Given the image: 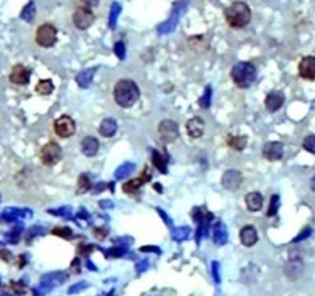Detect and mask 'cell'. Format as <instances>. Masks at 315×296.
I'll list each match as a JSON object with an SVG mask.
<instances>
[{"mask_svg":"<svg viewBox=\"0 0 315 296\" xmlns=\"http://www.w3.org/2000/svg\"><path fill=\"white\" fill-rule=\"evenodd\" d=\"M139 96H141L139 86L131 79H121L116 82V85L113 88L115 102L122 108L133 107L139 101Z\"/></svg>","mask_w":315,"mask_h":296,"instance_id":"cell-1","label":"cell"},{"mask_svg":"<svg viewBox=\"0 0 315 296\" xmlns=\"http://www.w3.org/2000/svg\"><path fill=\"white\" fill-rule=\"evenodd\" d=\"M224 17H226V22L229 24V27L240 30V28H244L249 25V22L252 19V11H251L249 5L244 2H233L232 5H229L226 8Z\"/></svg>","mask_w":315,"mask_h":296,"instance_id":"cell-2","label":"cell"},{"mask_svg":"<svg viewBox=\"0 0 315 296\" xmlns=\"http://www.w3.org/2000/svg\"><path fill=\"white\" fill-rule=\"evenodd\" d=\"M230 77L238 88H249L257 79V68L251 62H238L230 70Z\"/></svg>","mask_w":315,"mask_h":296,"instance_id":"cell-3","label":"cell"},{"mask_svg":"<svg viewBox=\"0 0 315 296\" xmlns=\"http://www.w3.org/2000/svg\"><path fill=\"white\" fill-rule=\"evenodd\" d=\"M57 40V30L51 24H43L36 31V43L42 48H50Z\"/></svg>","mask_w":315,"mask_h":296,"instance_id":"cell-4","label":"cell"},{"mask_svg":"<svg viewBox=\"0 0 315 296\" xmlns=\"http://www.w3.org/2000/svg\"><path fill=\"white\" fill-rule=\"evenodd\" d=\"M40 161L43 165H56L60 159H62V148L56 144V142H48L40 148Z\"/></svg>","mask_w":315,"mask_h":296,"instance_id":"cell-5","label":"cell"},{"mask_svg":"<svg viewBox=\"0 0 315 296\" xmlns=\"http://www.w3.org/2000/svg\"><path fill=\"white\" fill-rule=\"evenodd\" d=\"M95 20H96L95 13L85 7L76 8V11L73 14V24L76 25L77 30H88L95 24Z\"/></svg>","mask_w":315,"mask_h":296,"instance_id":"cell-6","label":"cell"},{"mask_svg":"<svg viewBox=\"0 0 315 296\" xmlns=\"http://www.w3.org/2000/svg\"><path fill=\"white\" fill-rule=\"evenodd\" d=\"M158 133H160V138L164 144H172L178 139L179 128L175 121L164 119L160 125H158Z\"/></svg>","mask_w":315,"mask_h":296,"instance_id":"cell-7","label":"cell"},{"mask_svg":"<svg viewBox=\"0 0 315 296\" xmlns=\"http://www.w3.org/2000/svg\"><path fill=\"white\" fill-rule=\"evenodd\" d=\"M54 133L62 138L68 139L76 133V124L70 116H60L59 119L54 121Z\"/></svg>","mask_w":315,"mask_h":296,"instance_id":"cell-8","label":"cell"},{"mask_svg":"<svg viewBox=\"0 0 315 296\" xmlns=\"http://www.w3.org/2000/svg\"><path fill=\"white\" fill-rule=\"evenodd\" d=\"M221 184L226 190L229 191H235L238 190L243 184V174L241 171L238 170H227L224 174H222V179H221Z\"/></svg>","mask_w":315,"mask_h":296,"instance_id":"cell-9","label":"cell"},{"mask_svg":"<svg viewBox=\"0 0 315 296\" xmlns=\"http://www.w3.org/2000/svg\"><path fill=\"white\" fill-rule=\"evenodd\" d=\"M298 74L304 80H315V56H306L300 60Z\"/></svg>","mask_w":315,"mask_h":296,"instance_id":"cell-10","label":"cell"},{"mask_svg":"<svg viewBox=\"0 0 315 296\" xmlns=\"http://www.w3.org/2000/svg\"><path fill=\"white\" fill-rule=\"evenodd\" d=\"M283 154H284V145L281 142H267L263 147V156H264V159H267L271 162L280 161L283 157Z\"/></svg>","mask_w":315,"mask_h":296,"instance_id":"cell-11","label":"cell"},{"mask_svg":"<svg viewBox=\"0 0 315 296\" xmlns=\"http://www.w3.org/2000/svg\"><path fill=\"white\" fill-rule=\"evenodd\" d=\"M31 71L24 65H14L10 73V80L14 85H27L30 82Z\"/></svg>","mask_w":315,"mask_h":296,"instance_id":"cell-12","label":"cell"},{"mask_svg":"<svg viewBox=\"0 0 315 296\" xmlns=\"http://www.w3.org/2000/svg\"><path fill=\"white\" fill-rule=\"evenodd\" d=\"M150 177H151L150 171H148L147 168H144L142 174H141L139 177H136V179H131V180L125 182V184L122 185V190H124L125 193H128V194L136 193V191H138L142 185H145V182H148V180H150Z\"/></svg>","mask_w":315,"mask_h":296,"instance_id":"cell-13","label":"cell"},{"mask_svg":"<svg viewBox=\"0 0 315 296\" xmlns=\"http://www.w3.org/2000/svg\"><path fill=\"white\" fill-rule=\"evenodd\" d=\"M283 104H284V94L280 91H272L266 96L264 105H266L267 111H271V113L278 111L283 107Z\"/></svg>","mask_w":315,"mask_h":296,"instance_id":"cell-14","label":"cell"},{"mask_svg":"<svg viewBox=\"0 0 315 296\" xmlns=\"http://www.w3.org/2000/svg\"><path fill=\"white\" fill-rule=\"evenodd\" d=\"M187 134L192 138V139H199L202 134H204V130H206V125H204V121L201 118H192L187 125Z\"/></svg>","mask_w":315,"mask_h":296,"instance_id":"cell-15","label":"cell"},{"mask_svg":"<svg viewBox=\"0 0 315 296\" xmlns=\"http://www.w3.org/2000/svg\"><path fill=\"white\" fill-rule=\"evenodd\" d=\"M240 241L244 247H252L258 242V232L252 225H246L240 232Z\"/></svg>","mask_w":315,"mask_h":296,"instance_id":"cell-16","label":"cell"},{"mask_svg":"<svg viewBox=\"0 0 315 296\" xmlns=\"http://www.w3.org/2000/svg\"><path fill=\"white\" fill-rule=\"evenodd\" d=\"M81 151L88 156V157H93L98 154L99 151V141L93 136H85L82 141H81Z\"/></svg>","mask_w":315,"mask_h":296,"instance_id":"cell-17","label":"cell"},{"mask_svg":"<svg viewBox=\"0 0 315 296\" xmlns=\"http://www.w3.org/2000/svg\"><path fill=\"white\" fill-rule=\"evenodd\" d=\"M286 275L290 279H298L303 275V262L300 258H292L287 264H286Z\"/></svg>","mask_w":315,"mask_h":296,"instance_id":"cell-18","label":"cell"},{"mask_svg":"<svg viewBox=\"0 0 315 296\" xmlns=\"http://www.w3.org/2000/svg\"><path fill=\"white\" fill-rule=\"evenodd\" d=\"M246 207L249 212H258L263 207V194L258 191H251L246 196Z\"/></svg>","mask_w":315,"mask_h":296,"instance_id":"cell-19","label":"cell"},{"mask_svg":"<svg viewBox=\"0 0 315 296\" xmlns=\"http://www.w3.org/2000/svg\"><path fill=\"white\" fill-rule=\"evenodd\" d=\"M118 131V124L111 118H105L99 125V134L104 138H113Z\"/></svg>","mask_w":315,"mask_h":296,"instance_id":"cell-20","label":"cell"},{"mask_svg":"<svg viewBox=\"0 0 315 296\" xmlns=\"http://www.w3.org/2000/svg\"><path fill=\"white\" fill-rule=\"evenodd\" d=\"M68 279V275L66 273H63V271H54V273H50V275H45L43 278H42V284H48L50 287H53V285H60L62 282H65Z\"/></svg>","mask_w":315,"mask_h":296,"instance_id":"cell-21","label":"cell"},{"mask_svg":"<svg viewBox=\"0 0 315 296\" xmlns=\"http://www.w3.org/2000/svg\"><path fill=\"white\" fill-rule=\"evenodd\" d=\"M151 161H153V165H154L158 170H160L163 174L167 173V164H169V159H167L166 154H161L158 150H154L153 154H151Z\"/></svg>","mask_w":315,"mask_h":296,"instance_id":"cell-22","label":"cell"},{"mask_svg":"<svg viewBox=\"0 0 315 296\" xmlns=\"http://www.w3.org/2000/svg\"><path fill=\"white\" fill-rule=\"evenodd\" d=\"M213 242L216 245H224L227 242V230L222 222H218L213 229Z\"/></svg>","mask_w":315,"mask_h":296,"instance_id":"cell-23","label":"cell"},{"mask_svg":"<svg viewBox=\"0 0 315 296\" xmlns=\"http://www.w3.org/2000/svg\"><path fill=\"white\" fill-rule=\"evenodd\" d=\"M227 145L235 151H243L248 145V136H230L227 139Z\"/></svg>","mask_w":315,"mask_h":296,"instance_id":"cell-24","label":"cell"},{"mask_svg":"<svg viewBox=\"0 0 315 296\" xmlns=\"http://www.w3.org/2000/svg\"><path fill=\"white\" fill-rule=\"evenodd\" d=\"M95 71H96L95 68H90V70L82 71L81 74H77V77H76L77 85L81 86V88H88L90 83H92V80H93V74H95Z\"/></svg>","mask_w":315,"mask_h":296,"instance_id":"cell-25","label":"cell"},{"mask_svg":"<svg viewBox=\"0 0 315 296\" xmlns=\"http://www.w3.org/2000/svg\"><path fill=\"white\" fill-rule=\"evenodd\" d=\"M53 89H54V85L50 79H42L36 85V93L40 94V96H48V94L53 93Z\"/></svg>","mask_w":315,"mask_h":296,"instance_id":"cell-26","label":"cell"},{"mask_svg":"<svg viewBox=\"0 0 315 296\" xmlns=\"http://www.w3.org/2000/svg\"><path fill=\"white\" fill-rule=\"evenodd\" d=\"M133 170H134V164H133V162H125V164H122V165L116 170L115 177H116V179H124V177H127L128 174H131Z\"/></svg>","mask_w":315,"mask_h":296,"instance_id":"cell-27","label":"cell"},{"mask_svg":"<svg viewBox=\"0 0 315 296\" xmlns=\"http://www.w3.org/2000/svg\"><path fill=\"white\" fill-rule=\"evenodd\" d=\"M92 188V182H90V177L87 174H81L77 179V193L82 194V193H87L88 190Z\"/></svg>","mask_w":315,"mask_h":296,"instance_id":"cell-28","label":"cell"},{"mask_svg":"<svg viewBox=\"0 0 315 296\" xmlns=\"http://www.w3.org/2000/svg\"><path fill=\"white\" fill-rule=\"evenodd\" d=\"M51 233L54 236H59V238H63V239H73V230L70 227H54L51 230Z\"/></svg>","mask_w":315,"mask_h":296,"instance_id":"cell-29","label":"cell"},{"mask_svg":"<svg viewBox=\"0 0 315 296\" xmlns=\"http://www.w3.org/2000/svg\"><path fill=\"white\" fill-rule=\"evenodd\" d=\"M278 209H280V196H278V194H274V196L271 197V202H269L267 216H269V218L275 216L277 212H278Z\"/></svg>","mask_w":315,"mask_h":296,"instance_id":"cell-30","label":"cell"},{"mask_svg":"<svg viewBox=\"0 0 315 296\" xmlns=\"http://www.w3.org/2000/svg\"><path fill=\"white\" fill-rule=\"evenodd\" d=\"M192 235V230L189 227H179L173 230V239L175 241H186Z\"/></svg>","mask_w":315,"mask_h":296,"instance_id":"cell-31","label":"cell"},{"mask_svg":"<svg viewBox=\"0 0 315 296\" xmlns=\"http://www.w3.org/2000/svg\"><path fill=\"white\" fill-rule=\"evenodd\" d=\"M303 148H304L307 153L315 154V134H309V136L304 138V141H303Z\"/></svg>","mask_w":315,"mask_h":296,"instance_id":"cell-32","label":"cell"},{"mask_svg":"<svg viewBox=\"0 0 315 296\" xmlns=\"http://www.w3.org/2000/svg\"><path fill=\"white\" fill-rule=\"evenodd\" d=\"M125 252H127V247H125V245H115V247H111L108 252H105V255L110 256V258H119V256H122Z\"/></svg>","mask_w":315,"mask_h":296,"instance_id":"cell-33","label":"cell"},{"mask_svg":"<svg viewBox=\"0 0 315 296\" xmlns=\"http://www.w3.org/2000/svg\"><path fill=\"white\" fill-rule=\"evenodd\" d=\"M210 97H212V88L207 86L206 91H204V94H202V97H201V101H199V105H201L202 108H209V107H210Z\"/></svg>","mask_w":315,"mask_h":296,"instance_id":"cell-34","label":"cell"},{"mask_svg":"<svg viewBox=\"0 0 315 296\" xmlns=\"http://www.w3.org/2000/svg\"><path fill=\"white\" fill-rule=\"evenodd\" d=\"M85 288H88V284H87V282H77V284H74V285H71V287L68 288V294H76V293L82 291V290H85Z\"/></svg>","mask_w":315,"mask_h":296,"instance_id":"cell-35","label":"cell"},{"mask_svg":"<svg viewBox=\"0 0 315 296\" xmlns=\"http://www.w3.org/2000/svg\"><path fill=\"white\" fill-rule=\"evenodd\" d=\"M11 288H13V291H14L16 294H25V291H27L25 284L20 282V281H13V282H11Z\"/></svg>","mask_w":315,"mask_h":296,"instance_id":"cell-36","label":"cell"},{"mask_svg":"<svg viewBox=\"0 0 315 296\" xmlns=\"http://www.w3.org/2000/svg\"><path fill=\"white\" fill-rule=\"evenodd\" d=\"M51 215H56V216H65V218H70L71 216V210L68 207H62V209H51L48 210Z\"/></svg>","mask_w":315,"mask_h":296,"instance_id":"cell-37","label":"cell"},{"mask_svg":"<svg viewBox=\"0 0 315 296\" xmlns=\"http://www.w3.org/2000/svg\"><path fill=\"white\" fill-rule=\"evenodd\" d=\"M93 235H95V238H98L99 241H104V239L107 238L108 232H107V229H104V227H96V229L93 230Z\"/></svg>","mask_w":315,"mask_h":296,"instance_id":"cell-38","label":"cell"},{"mask_svg":"<svg viewBox=\"0 0 315 296\" xmlns=\"http://www.w3.org/2000/svg\"><path fill=\"white\" fill-rule=\"evenodd\" d=\"M212 275H213L215 284H219V282H221V278H219V264H218L216 261L212 262Z\"/></svg>","mask_w":315,"mask_h":296,"instance_id":"cell-39","label":"cell"},{"mask_svg":"<svg viewBox=\"0 0 315 296\" xmlns=\"http://www.w3.org/2000/svg\"><path fill=\"white\" fill-rule=\"evenodd\" d=\"M312 235V229L310 227H306L297 238H294V242H300V241H303V239H306V238H309Z\"/></svg>","mask_w":315,"mask_h":296,"instance_id":"cell-40","label":"cell"},{"mask_svg":"<svg viewBox=\"0 0 315 296\" xmlns=\"http://www.w3.org/2000/svg\"><path fill=\"white\" fill-rule=\"evenodd\" d=\"M33 14H34V5L33 4H30L25 10H24V13H22V17L25 19V20H31V17H33Z\"/></svg>","mask_w":315,"mask_h":296,"instance_id":"cell-41","label":"cell"},{"mask_svg":"<svg viewBox=\"0 0 315 296\" xmlns=\"http://www.w3.org/2000/svg\"><path fill=\"white\" fill-rule=\"evenodd\" d=\"M125 47H124V43H121V42H118L116 45H115V53H116V56L119 57V59H124L125 57V50H124Z\"/></svg>","mask_w":315,"mask_h":296,"instance_id":"cell-42","label":"cell"},{"mask_svg":"<svg viewBox=\"0 0 315 296\" xmlns=\"http://www.w3.org/2000/svg\"><path fill=\"white\" fill-rule=\"evenodd\" d=\"M95 250V247L93 245H81V247H79V255H84V256H88L92 252Z\"/></svg>","mask_w":315,"mask_h":296,"instance_id":"cell-43","label":"cell"},{"mask_svg":"<svg viewBox=\"0 0 315 296\" xmlns=\"http://www.w3.org/2000/svg\"><path fill=\"white\" fill-rule=\"evenodd\" d=\"M0 258H2L5 262H11L13 261V253L10 250H0Z\"/></svg>","mask_w":315,"mask_h":296,"instance_id":"cell-44","label":"cell"},{"mask_svg":"<svg viewBox=\"0 0 315 296\" xmlns=\"http://www.w3.org/2000/svg\"><path fill=\"white\" fill-rule=\"evenodd\" d=\"M81 2H82V7L90 8V10L99 5V0H81Z\"/></svg>","mask_w":315,"mask_h":296,"instance_id":"cell-45","label":"cell"},{"mask_svg":"<svg viewBox=\"0 0 315 296\" xmlns=\"http://www.w3.org/2000/svg\"><path fill=\"white\" fill-rule=\"evenodd\" d=\"M147 268H148V261H141V262L136 264V271L138 273H144Z\"/></svg>","mask_w":315,"mask_h":296,"instance_id":"cell-46","label":"cell"},{"mask_svg":"<svg viewBox=\"0 0 315 296\" xmlns=\"http://www.w3.org/2000/svg\"><path fill=\"white\" fill-rule=\"evenodd\" d=\"M156 212H158V215H160L163 219H164V222H166V225H172V219L164 213V210L163 209H156Z\"/></svg>","mask_w":315,"mask_h":296,"instance_id":"cell-47","label":"cell"},{"mask_svg":"<svg viewBox=\"0 0 315 296\" xmlns=\"http://www.w3.org/2000/svg\"><path fill=\"white\" fill-rule=\"evenodd\" d=\"M118 13H119V7H118V5H115V7H113V11H111V20H110V27H111V28L115 27V22H116V16H118Z\"/></svg>","mask_w":315,"mask_h":296,"instance_id":"cell-48","label":"cell"},{"mask_svg":"<svg viewBox=\"0 0 315 296\" xmlns=\"http://www.w3.org/2000/svg\"><path fill=\"white\" fill-rule=\"evenodd\" d=\"M141 252H153V253H161V250L158 248V247H154V245H144L142 248H141Z\"/></svg>","mask_w":315,"mask_h":296,"instance_id":"cell-49","label":"cell"},{"mask_svg":"<svg viewBox=\"0 0 315 296\" xmlns=\"http://www.w3.org/2000/svg\"><path fill=\"white\" fill-rule=\"evenodd\" d=\"M71 268H74L76 273H81V264H79V259H74V261H73Z\"/></svg>","mask_w":315,"mask_h":296,"instance_id":"cell-50","label":"cell"},{"mask_svg":"<svg viewBox=\"0 0 315 296\" xmlns=\"http://www.w3.org/2000/svg\"><path fill=\"white\" fill-rule=\"evenodd\" d=\"M99 206H101L102 209H113V202H111V201H101Z\"/></svg>","mask_w":315,"mask_h":296,"instance_id":"cell-51","label":"cell"},{"mask_svg":"<svg viewBox=\"0 0 315 296\" xmlns=\"http://www.w3.org/2000/svg\"><path fill=\"white\" fill-rule=\"evenodd\" d=\"M107 185H108V184H98V187L95 188V193H101L102 190H105V188H108Z\"/></svg>","mask_w":315,"mask_h":296,"instance_id":"cell-52","label":"cell"},{"mask_svg":"<svg viewBox=\"0 0 315 296\" xmlns=\"http://www.w3.org/2000/svg\"><path fill=\"white\" fill-rule=\"evenodd\" d=\"M77 216H79V218H85V219H88V218H90L87 212H79V215H77Z\"/></svg>","mask_w":315,"mask_h":296,"instance_id":"cell-53","label":"cell"},{"mask_svg":"<svg viewBox=\"0 0 315 296\" xmlns=\"http://www.w3.org/2000/svg\"><path fill=\"white\" fill-rule=\"evenodd\" d=\"M310 190H312V191L315 193V176H313V177L310 179Z\"/></svg>","mask_w":315,"mask_h":296,"instance_id":"cell-54","label":"cell"},{"mask_svg":"<svg viewBox=\"0 0 315 296\" xmlns=\"http://www.w3.org/2000/svg\"><path fill=\"white\" fill-rule=\"evenodd\" d=\"M153 188H154L156 191H163V187H161V184H154V185H153Z\"/></svg>","mask_w":315,"mask_h":296,"instance_id":"cell-55","label":"cell"},{"mask_svg":"<svg viewBox=\"0 0 315 296\" xmlns=\"http://www.w3.org/2000/svg\"><path fill=\"white\" fill-rule=\"evenodd\" d=\"M19 259H20V262H19V267H24V265H25V262H27V261H25V256H20Z\"/></svg>","mask_w":315,"mask_h":296,"instance_id":"cell-56","label":"cell"},{"mask_svg":"<svg viewBox=\"0 0 315 296\" xmlns=\"http://www.w3.org/2000/svg\"><path fill=\"white\" fill-rule=\"evenodd\" d=\"M87 267H88V268H92V270H98V268H96V267L90 262V261H88V259H87Z\"/></svg>","mask_w":315,"mask_h":296,"instance_id":"cell-57","label":"cell"},{"mask_svg":"<svg viewBox=\"0 0 315 296\" xmlns=\"http://www.w3.org/2000/svg\"><path fill=\"white\" fill-rule=\"evenodd\" d=\"M2 296H10V294H7V293H4V294H2Z\"/></svg>","mask_w":315,"mask_h":296,"instance_id":"cell-58","label":"cell"}]
</instances>
